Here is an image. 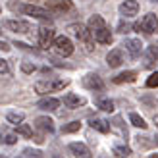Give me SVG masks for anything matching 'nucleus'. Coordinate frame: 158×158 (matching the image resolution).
Segmentation results:
<instances>
[{
	"instance_id": "obj_1",
	"label": "nucleus",
	"mask_w": 158,
	"mask_h": 158,
	"mask_svg": "<svg viewBox=\"0 0 158 158\" xmlns=\"http://www.w3.org/2000/svg\"><path fill=\"white\" fill-rule=\"evenodd\" d=\"M87 27H89L91 35H93V39L97 43H100V44H110L112 43V33H110V29L106 27V21L102 19V15H98V14L91 15Z\"/></svg>"
},
{
	"instance_id": "obj_2",
	"label": "nucleus",
	"mask_w": 158,
	"mask_h": 158,
	"mask_svg": "<svg viewBox=\"0 0 158 158\" xmlns=\"http://www.w3.org/2000/svg\"><path fill=\"white\" fill-rule=\"evenodd\" d=\"M69 85V79H41L35 83V91L39 94H48V93H56L62 91Z\"/></svg>"
},
{
	"instance_id": "obj_3",
	"label": "nucleus",
	"mask_w": 158,
	"mask_h": 158,
	"mask_svg": "<svg viewBox=\"0 0 158 158\" xmlns=\"http://www.w3.org/2000/svg\"><path fill=\"white\" fill-rule=\"evenodd\" d=\"M68 31L77 39V41H81V43L85 44L87 50H93V44H94L93 41H94V39H93V35H91L89 27H85L83 23H69V25H68Z\"/></svg>"
},
{
	"instance_id": "obj_4",
	"label": "nucleus",
	"mask_w": 158,
	"mask_h": 158,
	"mask_svg": "<svg viewBox=\"0 0 158 158\" xmlns=\"http://www.w3.org/2000/svg\"><path fill=\"white\" fill-rule=\"evenodd\" d=\"M14 8H19V10L25 14V15H31V18H37V19H43V21H50L52 19V12L46 10V8H39V6H33V4H12Z\"/></svg>"
},
{
	"instance_id": "obj_5",
	"label": "nucleus",
	"mask_w": 158,
	"mask_h": 158,
	"mask_svg": "<svg viewBox=\"0 0 158 158\" xmlns=\"http://www.w3.org/2000/svg\"><path fill=\"white\" fill-rule=\"evenodd\" d=\"M52 46H54V50H56L60 56H72L73 54V43L69 41V37L66 35H58V37H54V41H52Z\"/></svg>"
},
{
	"instance_id": "obj_6",
	"label": "nucleus",
	"mask_w": 158,
	"mask_h": 158,
	"mask_svg": "<svg viewBox=\"0 0 158 158\" xmlns=\"http://www.w3.org/2000/svg\"><path fill=\"white\" fill-rule=\"evenodd\" d=\"M133 27L139 29V31H145L147 35H154V33H158V18L154 14H147V15H143V19L137 21Z\"/></svg>"
},
{
	"instance_id": "obj_7",
	"label": "nucleus",
	"mask_w": 158,
	"mask_h": 158,
	"mask_svg": "<svg viewBox=\"0 0 158 158\" xmlns=\"http://www.w3.org/2000/svg\"><path fill=\"white\" fill-rule=\"evenodd\" d=\"M81 83L89 91H104V81H102V77L98 73H87L81 79Z\"/></svg>"
},
{
	"instance_id": "obj_8",
	"label": "nucleus",
	"mask_w": 158,
	"mask_h": 158,
	"mask_svg": "<svg viewBox=\"0 0 158 158\" xmlns=\"http://www.w3.org/2000/svg\"><path fill=\"white\" fill-rule=\"evenodd\" d=\"M44 8H46V10H50L52 14H64L68 10H72L73 4L69 2V0H46Z\"/></svg>"
},
{
	"instance_id": "obj_9",
	"label": "nucleus",
	"mask_w": 158,
	"mask_h": 158,
	"mask_svg": "<svg viewBox=\"0 0 158 158\" xmlns=\"http://www.w3.org/2000/svg\"><path fill=\"white\" fill-rule=\"evenodd\" d=\"M4 27L14 31V33H19V35H25L31 31V23L29 21H23V19H6L4 21Z\"/></svg>"
},
{
	"instance_id": "obj_10",
	"label": "nucleus",
	"mask_w": 158,
	"mask_h": 158,
	"mask_svg": "<svg viewBox=\"0 0 158 158\" xmlns=\"http://www.w3.org/2000/svg\"><path fill=\"white\" fill-rule=\"evenodd\" d=\"M156 62H158V46L156 44L147 46V50L143 54V68L145 69H152L156 66Z\"/></svg>"
},
{
	"instance_id": "obj_11",
	"label": "nucleus",
	"mask_w": 158,
	"mask_h": 158,
	"mask_svg": "<svg viewBox=\"0 0 158 158\" xmlns=\"http://www.w3.org/2000/svg\"><path fill=\"white\" fill-rule=\"evenodd\" d=\"M54 29L48 27V25H43V27H39V44H41V48H48V46L52 44L54 41Z\"/></svg>"
},
{
	"instance_id": "obj_12",
	"label": "nucleus",
	"mask_w": 158,
	"mask_h": 158,
	"mask_svg": "<svg viewBox=\"0 0 158 158\" xmlns=\"http://www.w3.org/2000/svg\"><path fill=\"white\" fill-rule=\"evenodd\" d=\"M122 46H125V50L129 52V58H133V60L139 58L141 50H143V43H141L139 39H125Z\"/></svg>"
},
{
	"instance_id": "obj_13",
	"label": "nucleus",
	"mask_w": 158,
	"mask_h": 158,
	"mask_svg": "<svg viewBox=\"0 0 158 158\" xmlns=\"http://www.w3.org/2000/svg\"><path fill=\"white\" fill-rule=\"evenodd\" d=\"M120 14L123 15V18H133V15H137L139 12V2L137 0H125V2L120 4Z\"/></svg>"
},
{
	"instance_id": "obj_14",
	"label": "nucleus",
	"mask_w": 158,
	"mask_h": 158,
	"mask_svg": "<svg viewBox=\"0 0 158 158\" xmlns=\"http://www.w3.org/2000/svg\"><path fill=\"white\" fill-rule=\"evenodd\" d=\"M64 104L68 108H79V106L87 104V98L79 97V94H75V93H68V94H64Z\"/></svg>"
},
{
	"instance_id": "obj_15",
	"label": "nucleus",
	"mask_w": 158,
	"mask_h": 158,
	"mask_svg": "<svg viewBox=\"0 0 158 158\" xmlns=\"http://www.w3.org/2000/svg\"><path fill=\"white\" fill-rule=\"evenodd\" d=\"M89 125H91L93 129L100 131V133H108L110 129H112V125H110V122H106L104 118H98V116L89 118Z\"/></svg>"
},
{
	"instance_id": "obj_16",
	"label": "nucleus",
	"mask_w": 158,
	"mask_h": 158,
	"mask_svg": "<svg viewBox=\"0 0 158 158\" xmlns=\"http://www.w3.org/2000/svg\"><path fill=\"white\" fill-rule=\"evenodd\" d=\"M58 106H60V100L54 97H46V98H41L37 102V108L44 110V112H54V110H58Z\"/></svg>"
},
{
	"instance_id": "obj_17",
	"label": "nucleus",
	"mask_w": 158,
	"mask_h": 158,
	"mask_svg": "<svg viewBox=\"0 0 158 158\" xmlns=\"http://www.w3.org/2000/svg\"><path fill=\"white\" fill-rule=\"evenodd\" d=\"M69 152H72L73 156L77 158H89L91 156V151H89V147L83 145V143H69Z\"/></svg>"
},
{
	"instance_id": "obj_18",
	"label": "nucleus",
	"mask_w": 158,
	"mask_h": 158,
	"mask_svg": "<svg viewBox=\"0 0 158 158\" xmlns=\"http://www.w3.org/2000/svg\"><path fill=\"white\" fill-rule=\"evenodd\" d=\"M122 62H123L122 48H114V50H110V52H108V56H106V64H108L110 68H118V66H122Z\"/></svg>"
},
{
	"instance_id": "obj_19",
	"label": "nucleus",
	"mask_w": 158,
	"mask_h": 158,
	"mask_svg": "<svg viewBox=\"0 0 158 158\" xmlns=\"http://www.w3.org/2000/svg\"><path fill=\"white\" fill-rule=\"evenodd\" d=\"M35 123H37L39 129H43L46 133H52L54 131V120H52V118H48V116H39L37 120H35Z\"/></svg>"
},
{
	"instance_id": "obj_20",
	"label": "nucleus",
	"mask_w": 158,
	"mask_h": 158,
	"mask_svg": "<svg viewBox=\"0 0 158 158\" xmlns=\"http://www.w3.org/2000/svg\"><path fill=\"white\" fill-rule=\"evenodd\" d=\"M135 77H137V72L127 69V72L118 73V75L114 77V83H131V81H135Z\"/></svg>"
},
{
	"instance_id": "obj_21",
	"label": "nucleus",
	"mask_w": 158,
	"mask_h": 158,
	"mask_svg": "<svg viewBox=\"0 0 158 158\" xmlns=\"http://www.w3.org/2000/svg\"><path fill=\"white\" fill-rule=\"evenodd\" d=\"M0 143H4V145H15L18 143V131H2L0 133Z\"/></svg>"
},
{
	"instance_id": "obj_22",
	"label": "nucleus",
	"mask_w": 158,
	"mask_h": 158,
	"mask_svg": "<svg viewBox=\"0 0 158 158\" xmlns=\"http://www.w3.org/2000/svg\"><path fill=\"white\" fill-rule=\"evenodd\" d=\"M97 106H98L100 110H104V112H114V102L110 100V98H106V97L98 98V100H97Z\"/></svg>"
},
{
	"instance_id": "obj_23",
	"label": "nucleus",
	"mask_w": 158,
	"mask_h": 158,
	"mask_svg": "<svg viewBox=\"0 0 158 158\" xmlns=\"http://www.w3.org/2000/svg\"><path fill=\"white\" fill-rule=\"evenodd\" d=\"M129 122H131V125H135V127L147 129V122H145L139 114H135V112H131V114H129Z\"/></svg>"
},
{
	"instance_id": "obj_24",
	"label": "nucleus",
	"mask_w": 158,
	"mask_h": 158,
	"mask_svg": "<svg viewBox=\"0 0 158 158\" xmlns=\"http://www.w3.org/2000/svg\"><path fill=\"white\" fill-rule=\"evenodd\" d=\"M6 120L10 122V123H21L23 120H25V114H21V112H8V116H6Z\"/></svg>"
},
{
	"instance_id": "obj_25",
	"label": "nucleus",
	"mask_w": 158,
	"mask_h": 158,
	"mask_svg": "<svg viewBox=\"0 0 158 158\" xmlns=\"http://www.w3.org/2000/svg\"><path fill=\"white\" fill-rule=\"evenodd\" d=\"M110 125H112L114 129L120 131V135H122V137H127V129H125L123 125H122V118H120V116H116V118H114V122L110 123Z\"/></svg>"
},
{
	"instance_id": "obj_26",
	"label": "nucleus",
	"mask_w": 158,
	"mask_h": 158,
	"mask_svg": "<svg viewBox=\"0 0 158 158\" xmlns=\"http://www.w3.org/2000/svg\"><path fill=\"white\" fill-rule=\"evenodd\" d=\"M131 154V148L125 147V145H118L114 147V156H129Z\"/></svg>"
},
{
	"instance_id": "obj_27",
	"label": "nucleus",
	"mask_w": 158,
	"mask_h": 158,
	"mask_svg": "<svg viewBox=\"0 0 158 158\" xmlns=\"http://www.w3.org/2000/svg\"><path fill=\"white\" fill-rule=\"evenodd\" d=\"M18 135H25V137H33V131H31V127L27 123H18Z\"/></svg>"
},
{
	"instance_id": "obj_28",
	"label": "nucleus",
	"mask_w": 158,
	"mask_h": 158,
	"mask_svg": "<svg viewBox=\"0 0 158 158\" xmlns=\"http://www.w3.org/2000/svg\"><path fill=\"white\" fill-rule=\"evenodd\" d=\"M79 127H81V122H72L62 127V133H73V131H79Z\"/></svg>"
},
{
	"instance_id": "obj_29",
	"label": "nucleus",
	"mask_w": 158,
	"mask_h": 158,
	"mask_svg": "<svg viewBox=\"0 0 158 158\" xmlns=\"http://www.w3.org/2000/svg\"><path fill=\"white\" fill-rule=\"evenodd\" d=\"M21 156H35V158H41L43 156V152L39 151V148H23V152H21Z\"/></svg>"
},
{
	"instance_id": "obj_30",
	"label": "nucleus",
	"mask_w": 158,
	"mask_h": 158,
	"mask_svg": "<svg viewBox=\"0 0 158 158\" xmlns=\"http://www.w3.org/2000/svg\"><path fill=\"white\" fill-rule=\"evenodd\" d=\"M147 87H148V89H154V87H158V72H154L151 77L147 79Z\"/></svg>"
},
{
	"instance_id": "obj_31",
	"label": "nucleus",
	"mask_w": 158,
	"mask_h": 158,
	"mask_svg": "<svg viewBox=\"0 0 158 158\" xmlns=\"http://www.w3.org/2000/svg\"><path fill=\"white\" fill-rule=\"evenodd\" d=\"M21 69H23L25 73H33L37 68H35V64H27V62H23V64H21Z\"/></svg>"
},
{
	"instance_id": "obj_32",
	"label": "nucleus",
	"mask_w": 158,
	"mask_h": 158,
	"mask_svg": "<svg viewBox=\"0 0 158 158\" xmlns=\"http://www.w3.org/2000/svg\"><path fill=\"white\" fill-rule=\"evenodd\" d=\"M10 72V66H8V62L0 58V73H8Z\"/></svg>"
},
{
	"instance_id": "obj_33",
	"label": "nucleus",
	"mask_w": 158,
	"mask_h": 158,
	"mask_svg": "<svg viewBox=\"0 0 158 158\" xmlns=\"http://www.w3.org/2000/svg\"><path fill=\"white\" fill-rule=\"evenodd\" d=\"M0 50H4V52H8V50H10V46H8V43L0 41Z\"/></svg>"
},
{
	"instance_id": "obj_34",
	"label": "nucleus",
	"mask_w": 158,
	"mask_h": 158,
	"mask_svg": "<svg viewBox=\"0 0 158 158\" xmlns=\"http://www.w3.org/2000/svg\"><path fill=\"white\" fill-rule=\"evenodd\" d=\"M127 29H129V25H120V33H127Z\"/></svg>"
},
{
	"instance_id": "obj_35",
	"label": "nucleus",
	"mask_w": 158,
	"mask_h": 158,
	"mask_svg": "<svg viewBox=\"0 0 158 158\" xmlns=\"http://www.w3.org/2000/svg\"><path fill=\"white\" fill-rule=\"evenodd\" d=\"M152 120H154V123H156V127H158V114H154V118H152Z\"/></svg>"
},
{
	"instance_id": "obj_36",
	"label": "nucleus",
	"mask_w": 158,
	"mask_h": 158,
	"mask_svg": "<svg viewBox=\"0 0 158 158\" xmlns=\"http://www.w3.org/2000/svg\"><path fill=\"white\" fill-rule=\"evenodd\" d=\"M151 158H158V154H151Z\"/></svg>"
},
{
	"instance_id": "obj_37",
	"label": "nucleus",
	"mask_w": 158,
	"mask_h": 158,
	"mask_svg": "<svg viewBox=\"0 0 158 158\" xmlns=\"http://www.w3.org/2000/svg\"><path fill=\"white\" fill-rule=\"evenodd\" d=\"M151 2H158V0H151Z\"/></svg>"
},
{
	"instance_id": "obj_38",
	"label": "nucleus",
	"mask_w": 158,
	"mask_h": 158,
	"mask_svg": "<svg viewBox=\"0 0 158 158\" xmlns=\"http://www.w3.org/2000/svg\"><path fill=\"white\" fill-rule=\"evenodd\" d=\"M0 12H2V6H0Z\"/></svg>"
},
{
	"instance_id": "obj_39",
	"label": "nucleus",
	"mask_w": 158,
	"mask_h": 158,
	"mask_svg": "<svg viewBox=\"0 0 158 158\" xmlns=\"http://www.w3.org/2000/svg\"><path fill=\"white\" fill-rule=\"evenodd\" d=\"M156 143H158V137H156Z\"/></svg>"
},
{
	"instance_id": "obj_40",
	"label": "nucleus",
	"mask_w": 158,
	"mask_h": 158,
	"mask_svg": "<svg viewBox=\"0 0 158 158\" xmlns=\"http://www.w3.org/2000/svg\"><path fill=\"white\" fill-rule=\"evenodd\" d=\"M0 33H2V31H0Z\"/></svg>"
}]
</instances>
